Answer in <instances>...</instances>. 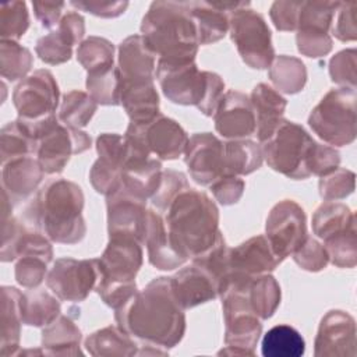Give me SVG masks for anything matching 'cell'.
Returning <instances> with one entry per match:
<instances>
[{"label":"cell","instance_id":"obj_22","mask_svg":"<svg viewBox=\"0 0 357 357\" xmlns=\"http://www.w3.org/2000/svg\"><path fill=\"white\" fill-rule=\"evenodd\" d=\"M156 56L145 45L141 35L127 36L119 45L117 68L121 82L153 81Z\"/></svg>","mask_w":357,"mask_h":357},{"label":"cell","instance_id":"obj_9","mask_svg":"<svg viewBox=\"0 0 357 357\" xmlns=\"http://www.w3.org/2000/svg\"><path fill=\"white\" fill-rule=\"evenodd\" d=\"M89 148L88 132L64 126L57 117L39 134L35 155L46 174H57L64 170L71 155L82 153Z\"/></svg>","mask_w":357,"mask_h":357},{"label":"cell","instance_id":"obj_15","mask_svg":"<svg viewBox=\"0 0 357 357\" xmlns=\"http://www.w3.org/2000/svg\"><path fill=\"white\" fill-rule=\"evenodd\" d=\"M356 321L342 310L328 311L318 326L315 357H354L356 356Z\"/></svg>","mask_w":357,"mask_h":357},{"label":"cell","instance_id":"obj_6","mask_svg":"<svg viewBox=\"0 0 357 357\" xmlns=\"http://www.w3.org/2000/svg\"><path fill=\"white\" fill-rule=\"evenodd\" d=\"M315 139L297 123L283 119L273 134L261 144L268 166L293 180H304L308 172V158Z\"/></svg>","mask_w":357,"mask_h":357},{"label":"cell","instance_id":"obj_18","mask_svg":"<svg viewBox=\"0 0 357 357\" xmlns=\"http://www.w3.org/2000/svg\"><path fill=\"white\" fill-rule=\"evenodd\" d=\"M225 321V349L222 356H254L262 335V324L248 307L222 308Z\"/></svg>","mask_w":357,"mask_h":357},{"label":"cell","instance_id":"obj_63","mask_svg":"<svg viewBox=\"0 0 357 357\" xmlns=\"http://www.w3.org/2000/svg\"><path fill=\"white\" fill-rule=\"evenodd\" d=\"M66 7L64 1H33L32 8L35 17L43 28H53L60 22L61 11Z\"/></svg>","mask_w":357,"mask_h":357},{"label":"cell","instance_id":"obj_31","mask_svg":"<svg viewBox=\"0 0 357 357\" xmlns=\"http://www.w3.org/2000/svg\"><path fill=\"white\" fill-rule=\"evenodd\" d=\"M188 13L195 24L198 43L211 45L229 32V14L216 8L209 1H185Z\"/></svg>","mask_w":357,"mask_h":357},{"label":"cell","instance_id":"obj_5","mask_svg":"<svg viewBox=\"0 0 357 357\" xmlns=\"http://www.w3.org/2000/svg\"><path fill=\"white\" fill-rule=\"evenodd\" d=\"M155 77L167 100L176 105L195 106L208 117L215 114L225 91L220 75L212 71H199L195 60L158 59Z\"/></svg>","mask_w":357,"mask_h":357},{"label":"cell","instance_id":"obj_55","mask_svg":"<svg viewBox=\"0 0 357 357\" xmlns=\"http://www.w3.org/2000/svg\"><path fill=\"white\" fill-rule=\"evenodd\" d=\"M95 290L102 298V301L113 310H117L121 305H124L138 291L135 280H130V282L98 280Z\"/></svg>","mask_w":357,"mask_h":357},{"label":"cell","instance_id":"obj_42","mask_svg":"<svg viewBox=\"0 0 357 357\" xmlns=\"http://www.w3.org/2000/svg\"><path fill=\"white\" fill-rule=\"evenodd\" d=\"M78 45L61 26L43 35L36 40L35 52L38 57L50 66L67 63L73 56V46Z\"/></svg>","mask_w":357,"mask_h":357},{"label":"cell","instance_id":"obj_13","mask_svg":"<svg viewBox=\"0 0 357 357\" xmlns=\"http://www.w3.org/2000/svg\"><path fill=\"white\" fill-rule=\"evenodd\" d=\"M124 135L138 139L151 155H156L160 160H174L184 155L190 139L176 120L162 113L146 123L130 121Z\"/></svg>","mask_w":357,"mask_h":357},{"label":"cell","instance_id":"obj_2","mask_svg":"<svg viewBox=\"0 0 357 357\" xmlns=\"http://www.w3.org/2000/svg\"><path fill=\"white\" fill-rule=\"evenodd\" d=\"M84 201L78 184L66 178H53L38 190L35 198L25 206L24 218L31 229L42 231L50 241L77 244L86 234Z\"/></svg>","mask_w":357,"mask_h":357},{"label":"cell","instance_id":"obj_3","mask_svg":"<svg viewBox=\"0 0 357 357\" xmlns=\"http://www.w3.org/2000/svg\"><path fill=\"white\" fill-rule=\"evenodd\" d=\"M165 223L173 247L187 261L206 251L220 231L216 204L208 194L191 187L166 209Z\"/></svg>","mask_w":357,"mask_h":357},{"label":"cell","instance_id":"obj_30","mask_svg":"<svg viewBox=\"0 0 357 357\" xmlns=\"http://www.w3.org/2000/svg\"><path fill=\"white\" fill-rule=\"evenodd\" d=\"M162 172L159 159H131L123 167L121 185L132 195L146 201L156 191Z\"/></svg>","mask_w":357,"mask_h":357},{"label":"cell","instance_id":"obj_44","mask_svg":"<svg viewBox=\"0 0 357 357\" xmlns=\"http://www.w3.org/2000/svg\"><path fill=\"white\" fill-rule=\"evenodd\" d=\"M77 60L86 71L114 66V45L105 38L89 36L78 45Z\"/></svg>","mask_w":357,"mask_h":357},{"label":"cell","instance_id":"obj_10","mask_svg":"<svg viewBox=\"0 0 357 357\" xmlns=\"http://www.w3.org/2000/svg\"><path fill=\"white\" fill-rule=\"evenodd\" d=\"M60 91L49 70H36L25 77L13 91V103L18 119L26 123L42 121L54 116Z\"/></svg>","mask_w":357,"mask_h":357},{"label":"cell","instance_id":"obj_49","mask_svg":"<svg viewBox=\"0 0 357 357\" xmlns=\"http://www.w3.org/2000/svg\"><path fill=\"white\" fill-rule=\"evenodd\" d=\"M190 188L187 176L181 172L167 169L162 172L159 185L153 195L151 197L152 205L156 206V209L166 212V209L170 206V204L174 201V198Z\"/></svg>","mask_w":357,"mask_h":357},{"label":"cell","instance_id":"obj_56","mask_svg":"<svg viewBox=\"0 0 357 357\" xmlns=\"http://www.w3.org/2000/svg\"><path fill=\"white\" fill-rule=\"evenodd\" d=\"M297 49L303 56L318 59L326 56L332 50V38L328 32L297 29L296 33Z\"/></svg>","mask_w":357,"mask_h":357},{"label":"cell","instance_id":"obj_54","mask_svg":"<svg viewBox=\"0 0 357 357\" xmlns=\"http://www.w3.org/2000/svg\"><path fill=\"white\" fill-rule=\"evenodd\" d=\"M26 226L13 215L3 218V236H1V262H11L20 257V247Z\"/></svg>","mask_w":357,"mask_h":357},{"label":"cell","instance_id":"obj_38","mask_svg":"<svg viewBox=\"0 0 357 357\" xmlns=\"http://www.w3.org/2000/svg\"><path fill=\"white\" fill-rule=\"evenodd\" d=\"M280 298V286L272 275H258L251 280L248 289V301L259 319L271 318L276 312Z\"/></svg>","mask_w":357,"mask_h":357},{"label":"cell","instance_id":"obj_24","mask_svg":"<svg viewBox=\"0 0 357 357\" xmlns=\"http://www.w3.org/2000/svg\"><path fill=\"white\" fill-rule=\"evenodd\" d=\"M142 244L146 245L149 264L156 269L172 271L187 262V259L173 247L165 219L153 209H148L146 230Z\"/></svg>","mask_w":357,"mask_h":357},{"label":"cell","instance_id":"obj_41","mask_svg":"<svg viewBox=\"0 0 357 357\" xmlns=\"http://www.w3.org/2000/svg\"><path fill=\"white\" fill-rule=\"evenodd\" d=\"M33 66V57L29 49L17 40L1 39L0 42V74L7 81L25 78Z\"/></svg>","mask_w":357,"mask_h":357},{"label":"cell","instance_id":"obj_17","mask_svg":"<svg viewBox=\"0 0 357 357\" xmlns=\"http://www.w3.org/2000/svg\"><path fill=\"white\" fill-rule=\"evenodd\" d=\"M141 243L128 236H109V243L98 258L99 280L130 282L142 265Z\"/></svg>","mask_w":357,"mask_h":357},{"label":"cell","instance_id":"obj_43","mask_svg":"<svg viewBox=\"0 0 357 357\" xmlns=\"http://www.w3.org/2000/svg\"><path fill=\"white\" fill-rule=\"evenodd\" d=\"M229 247L225 241L222 231L218 233L213 244L204 252L191 258L192 264L205 271L216 283V287L223 282V279L230 272L229 268Z\"/></svg>","mask_w":357,"mask_h":357},{"label":"cell","instance_id":"obj_21","mask_svg":"<svg viewBox=\"0 0 357 357\" xmlns=\"http://www.w3.org/2000/svg\"><path fill=\"white\" fill-rule=\"evenodd\" d=\"M45 176L38 159L32 156L13 159L3 163L1 187L13 205L28 199L39 187Z\"/></svg>","mask_w":357,"mask_h":357},{"label":"cell","instance_id":"obj_34","mask_svg":"<svg viewBox=\"0 0 357 357\" xmlns=\"http://www.w3.org/2000/svg\"><path fill=\"white\" fill-rule=\"evenodd\" d=\"M268 77L279 92L294 95L303 91L307 84V68L300 59L280 54L272 60Z\"/></svg>","mask_w":357,"mask_h":357},{"label":"cell","instance_id":"obj_16","mask_svg":"<svg viewBox=\"0 0 357 357\" xmlns=\"http://www.w3.org/2000/svg\"><path fill=\"white\" fill-rule=\"evenodd\" d=\"M184 163L195 183L211 185L225 174L223 142L212 132L194 134L184 151Z\"/></svg>","mask_w":357,"mask_h":357},{"label":"cell","instance_id":"obj_47","mask_svg":"<svg viewBox=\"0 0 357 357\" xmlns=\"http://www.w3.org/2000/svg\"><path fill=\"white\" fill-rule=\"evenodd\" d=\"M29 28V13L25 1H4L0 4V36L17 40Z\"/></svg>","mask_w":357,"mask_h":357},{"label":"cell","instance_id":"obj_45","mask_svg":"<svg viewBox=\"0 0 357 357\" xmlns=\"http://www.w3.org/2000/svg\"><path fill=\"white\" fill-rule=\"evenodd\" d=\"M329 261L337 268H354L357 264L356 223L346 230L324 240Z\"/></svg>","mask_w":357,"mask_h":357},{"label":"cell","instance_id":"obj_40","mask_svg":"<svg viewBox=\"0 0 357 357\" xmlns=\"http://www.w3.org/2000/svg\"><path fill=\"white\" fill-rule=\"evenodd\" d=\"M98 109V103L91 98L89 93L78 89H73L63 95L59 120L68 127L82 128L93 117Z\"/></svg>","mask_w":357,"mask_h":357},{"label":"cell","instance_id":"obj_23","mask_svg":"<svg viewBox=\"0 0 357 357\" xmlns=\"http://www.w3.org/2000/svg\"><path fill=\"white\" fill-rule=\"evenodd\" d=\"M170 283L176 300L184 310L194 308L218 297L215 280L194 264L174 273L170 278Z\"/></svg>","mask_w":357,"mask_h":357},{"label":"cell","instance_id":"obj_7","mask_svg":"<svg viewBox=\"0 0 357 357\" xmlns=\"http://www.w3.org/2000/svg\"><path fill=\"white\" fill-rule=\"evenodd\" d=\"M356 100L353 88L328 91L308 116L311 130L329 145H350L356 139Z\"/></svg>","mask_w":357,"mask_h":357},{"label":"cell","instance_id":"obj_46","mask_svg":"<svg viewBox=\"0 0 357 357\" xmlns=\"http://www.w3.org/2000/svg\"><path fill=\"white\" fill-rule=\"evenodd\" d=\"M339 3L340 1H301L297 29L329 33Z\"/></svg>","mask_w":357,"mask_h":357},{"label":"cell","instance_id":"obj_52","mask_svg":"<svg viewBox=\"0 0 357 357\" xmlns=\"http://www.w3.org/2000/svg\"><path fill=\"white\" fill-rule=\"evenodd\" d=\"M96 152L99 159L123 172V167L127 160V144L124 135L114 132H103L96 138Z\"/></svg>","mask_w":357,"mask_h":357},{"label":"cell","instance_id":"obj_20","mask_svg":"<svg viewBox=\"0 0 357 357\" xmlns=\"http://www.w3.org/2000/svg\"><path fill=\"white\" fill-rule=\"evenodd\" d=\"M279 264L264 234L254 236L229 250V268L233 273L254 278L275 271Z\"/></svg>","mask_w":357,"mask_h":357},{"label":"cell","instance_id":"obj_37","mask_svg":"<svg viewBox=\"0 0 357 357\" xmlns=\"http://www.w3.org/2000/svg\"><path fill=\"white\" fill-rule=\"evenodd\" d=\"M38 141L17 119L8 121L0 131V156L1 165L13 159L32 156L36 153Z\"/></svg>","mask_w":357,"mask_h":357},{"label":"cell","instance_id":"obj_53","mask_svg":"<svg viewBox=\"0 0 357 357\" xmlns=\"http://www.w3.org/2000/svg\"><path fill=\"white\" fill-rule=\"evenodd\" d=\"M294 262L304 271L319 272L326 268L329 262L328 252L318 240L307 236L304 243L291 254Z\"/></svg>","mask_w":357,"mask_h":357},{"label":"cell","instance_id":"obj_14","mask_svg":"<svg viewBox=\"0 0 357 357\" xmlns=\"http://www.w3.org/2000/svg\"><path fill=\"white\" fill-rule=\"evenodd\" d=\"M106 211L109 236H128L142 244L148 220L145 199L132 195L120 185L106 197Z\"/></svg>","mask_w":357,"mask_h":357},{"label":"cell","instance_id":"obj_35","mask_svg":"<svg viewBox=\"0 0 357 357\" xmlns=\"http://www.w3.org/2000/svg\"><path fill=\"white\" fill-rule=\"evenodd\" d=\"M356 223L354 213L340 202H324L312 215V233L321 240L335 236Z\"/></svg>","mask_w":357,"mask_h":357},{"label":"cell","instance_id":"obj_50","mask_svg":"<svg viewBox=\"0 0 357 357\" xmlns=\"http://www.w3.org/2000/svg\"><path fill=\"white\" fill-rule=\"evenodd\" d=\"M47 261L36 254H21L14 266V276L20 286L36 289L47 276Z\"/></svg>","mask_w":357,"mask_h":357},{"label":"cell","instance_id":"obj_11","mask_svg":"<svg viewBox=\"0 0 357 357\" xmlns=\"http://www.w3.org/2000/svg\"><path fill=\"white\" fill-rule=\"evenodd\" d=\"M265 231L275 257L283 262L308 236L304 209L293 199L278 202L266 216Z\"/></svg>","mask_w":357,"mask_h":357},{"label":"cell","instance_id":"obj_60","mask_svg":"<svg viewBox=\"0 0 357 357\" xmlns=\"http://www.w3.org/2000/svg\"><path fill=\"white\" fill-rule=\"evenodd\" d=\"M301 1L279 0L271 6L269 15L278 31L291 32L297 29Z\"/></svg>","mask_w":357,"mask_h":357},{"label":"cell","instance_id":"obj_28","mask_svg":"<svg viewBox=\"0 0 357 357\" xmlns=\"http://www.w3.org/2000/svg\"><path fill=\"white\" fill-rule=\"evenodd\" d=\"M84 346L93 357H132L138 356L139 350L137 339L114 325L92 332Z\"/></svg>","mask_w":357,"mask_h":357},{"label":"cell","instance_id":"obj_59","mask_svg":"<svg viewBox=\"0 0 357 357\" xmlns=\"http://www.w3.org/2000/svg\"><path fill=\"white\" fill-rule=\"evenodd\" d=\"M209 187L215 199L220 205L229 206L240 201L245 190V183L243 178H240V176L223 174L216 181H213Z\"/></svg>","mask_w":357,"mask_h":357},{"label":"cell","instance_id":"obj_19","mask_svg":"<svg viewBox=\"0 0 357 357\" xmlns=\"http://www.w3.org/2000/svg\"><path fill=\"white\" fill-rule=\"evenodd\" d=\"M215 130L229 139H241L255 132V114L250 98L238 91L223 93L215 114Z\"/></svg>","mask_w":357,"mask_h":357},{"label":"cell","instance_id":"obj_32","mask_svg":"<svg viewBox=\"0 0 357 357\" xmlns=\"http://www.w3.org/2000/svg\"><path fill=\"white\" fill-rule=\"evenodd\" d=\"M225 174L247 176L258 170L262 165L264 155L261 145L251 139H229L223 142Z\"/></svg>","mask_w":357,"mask_h":357},{"label":"cell","instance_id":"obj_1","mask_svg":"<svg viewBox=\"0 0 357 357\" xmlns=\"http://www.w3.org/2000/svg\"><path fill=\"white\" fill-rule=\"evenodd\" d=\"M114 319L138 343L166 350L177 346L185 333L184 308L176 300L170 278L166 276L152 279L114 310Z\"/></svg>","mask_w":357,"mask_h":357},{"label":"cell","instance_id":"obj_58","mask_svg":"<svg viewBox=\"0 0 357 357\" xmlns=\"http://www.w3.org/2000/svg\"><path fill=\"white\" fill-rule=\"evenodd\" d=\"M89 181L96 192L107 197L121 185V172L98 159L89 170Z\"/></svg>","mask_w":357,"mask_h":357},{"label":"cell","instance_id":"obj_39","mask_svg":"<svg viewBox=\"0 0 357 357\" xmlns=\"http://www.w3.org/2000/svg\"><path fill=\"white\" fill-rule=\"evenodd\" d=\"M85 85H86L88 93L98 105H105V106L120 105L121 77L117 67L109 66V67H102V68L88 71Z\"/></svg>","mask_w":357,"mask_h":357},{"label":"cell","instance_id":"obj_27","mask_svg":"<svg viewBox=\"0 0 357 357\" xmlns=\"http://www.w3.org/2000/svg\"><path fill=\"white\" fill-rule=\"evenodd\" d=\"M120 105H123L130 121L146 123L159 112V95L153 81L121 82Z\"/></svg>","mask_w":357,"mask_h":357},{"label":"cell","instance_id":"obj_8","mask_svg":"<svg viewBox=\"0 0 357 357\" xmlns=\"http://www.w3.org/2000/svg\"><path fill=\"white\" fill-rule=\"evenodd\" d=\"M229 32L241 60L254 70H265L275 59L272 35L265 18L250 8H238L229 14Z\"/></svg>","mask_w":357,"mask_h":357},{"label":"cell","instance_id":"obj_12","mask_svg":"<svg viewBox=\"0 0 357 357\" xmlns=\"http://www.w3.org/2000/svg\"><path fill=\"white\" fill-rule=\"evenodd\" d=\"M99 280L96 259L59 258L47 272L46 284L63 301H84Z\"/></svg>","mask_w":357,"mask_h":357},{"label":"cell","instance_id":"obj_25","mask_svg":"<svg viewBox=\"0 0 357 357\" xmlns=\"http://www.w3.org/2000/svg\"><path fill=\"white\" fill-rule=\"evenodd\" d=\"M250 102L255 114V131L262 144L273 134L283 120L287 100L271 85L261 82L251 91Z\"/></svg>","mask_w":357,"mask_h":357},{"label":"cell","instance_id":"obj_26","mask_svg":"<svg viewBox=\"0 0 357 357\" xmlns=\"http://www.w3.org/2000/svg\"><path fill=\"white\" fill-rule=\"evenodd\" d=\"M82 333L70 315H59L42 331L45 356H82Z\"/></svg>","mask_w":357,"mask_h":357},{"label":"cell","instance_id":"obj_51","mask_svg":"<svg viewBox=\"0 0 357 357\" xmlns=\"http://www.w3.org/2000/svg\"><path fill=\"white\" fill-rule=\"evenodd\" d=\"M356 67H357V50L354 47L337 52L329 60V75L332 82L340 88L356 89Z\"/></svg>","mask_w":357,"mask_h":357},{"label":"cell","instance_id":"obj_48","mask_svg":"<svg viewBox=\"0 0 357 357\" xmlns=\"http://www.w3.org/2000/svg\"><path fill=\"white\" fill-rule=\"evenodd\" d=\"M356 187L354 172L346 167H337L333 172L322 176L318 183L319 195L325 201H337L349 197Z\"/></svg>","mask_w":357,"mask_h":357},{"label":"cell","instance_id":"obj_62","mask_svg":"<svg viewBox=\"0 0 357 357\" xmlns=\"http://www.w3.org/2000/svg\"><path fill=\"white\" fill-rule=\"evenodd\" d=\"M70 4L78 10L86 11L100 18H117L128 7V1H103V0H73Z\"/></svg>","mask_w":357,"mask_h":357},{"label":"cell","instance_id":"obj_36","mask_svg":"<svg viewBox=\"0 0 357 357\" xmlns=\"http://www.w3.org/2000/svg\"><path fill=\"white\" fill-rule=\"evenodd\" d=\"M304 351V337L290 325H276L262 337L261 353L265 357H301Z\"/></svg>","mask_w":357,"mask_h":357},{"label":"cell","instance_id":"obj_57","mask_svg":"<svg viewBox=\"0 0 357 357\" xmlns=\"http://www.w3.org/2000/svg\"><path fill=\"white\" fill-rule=\"evenodd\" d=\"M340 165V153L329 145H324L315 141L312 151L308 158V172L310 174L322 177Z\"/></svg>","mask_w":357,"mask_h":357},{"label":"cell","instance_id":"obj_33","mask_svg":"<svg viewBox=\"0 0 357 357\" xmlns=\"http://www.w3.org/2000/svg\"><path fill=\"white\" fill-rule=\"evenodd\" d=\"M22 322L29 326L45 328L61 312L60 303L54 296L43 289H29L21 296Z\"/></svg>","mask_w":357,"mask_h":357},{"label":"cell","instance_id":"obj_29","mask_svg":"<svg viewBox=\"0 0 357 357\" xmlns=\"http://www.w3.org/2000/svg\"><path fill=\"white\" fill-rule=\"evenodd\" d=\"M1 340L0 354L3 357L17 356L21 339V296L22 293L13 286L1 287Z\"/></svg>","mask_w":357,"mask_h":357},{"label":"cell","instance_id":"obj_61","mask_svg":"<svg viewBox=\"0 0 357 357\" xmlns=\"http://www.w3.org/2000/svg\"><path fill=\"white\" fill-rule=\"evenodd\" d=\"M356 3H339L336 10V21L332 28V33L342 42H353L357 39L356 26Z\"/></svg>","mask_w":357,"mask_h":357},{"label":"cell","instance_id":"obj_4","mask_svg":"<svg viewBox=\"0 0 357 357\" xmlns=\"http://www.w3.org/2000/svg\"><path fill=\"white\" fill-rule=\"evenodd\" d=\"M141 36L163 60H195L198 35L185 1H153L141 21Z\"/></svg>","mask_w":357,"mask_h":357}]
</instances>
